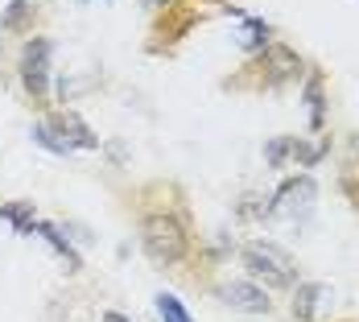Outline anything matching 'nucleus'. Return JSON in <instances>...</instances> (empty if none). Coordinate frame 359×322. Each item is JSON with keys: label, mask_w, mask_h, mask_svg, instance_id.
Segmentation results:
<instances>
[{"label": "nucleus", "mask_w": 359, "mask_h": 322, "mask_svg": "<svg viewBox=\"0 0 359 322\" xmlns=\"http://www.w3.org/2000/svg\"><path fill=\"white\" fill-rule=\"evenodd\" d=\"M157 314H161V322H190L186 306H182L174 293H157Z\"/></svg>", "instance_id": "obj_12"}, {"label": "nucleus", "mask_w": 359, "mask_h": 322, "mask_svg": "<svg viewBox=\"0 0 359 322\" xmlns=\"http://www.w3.org/2000/svg\"><path fill=\"white\" fill-rule=\"evenodd\" d=\"M302 74V58L285 50V46H273V50H264V79L269 83H285V79H297Z\"/></svg>", "instance_id": "obj_7"}, {"label": "nucleus", "mask_w": 359, "mask_h": 322, "mask_svg": "<svg viewBox=\"0 0 359 322\" xmlns=\"http://www.w3.org/2000/svg\"><path fill=\"white\" fill-rule=\"evenodd\" d=\"M141 240H144V248L153 252V260H161V264H178L186 256V248H190L186 227L174 215H144Z\"/></svg>", "instance_id": "obj_1"}, {"label": "nucleus", "mask_w": 359, "mask_h": 322, "mask_svg": "<svg viewBox=\"0 0 359 322\" xmlns=\"http://www.w3.org/2000/svg\"><path fill=\"white\" fill-rule=\"evenodd\" d=\"M100 322H128V318H124V314H116V310H108V314H104Z\"/></svg>", "instance_id": "obj_16"}, {"label": "nucleus", "mask_w": 359, "mask_h": 322, "mask_svg": "<svg viewBox=\"0 0 359 322\" xmlns=\"http://www.w3.org/2000/svg\"><path fill=\"white\" fill-rule=\"evenodd\" d=\"M34 232H37V236H46V240L54 244V252L67 260V269H79V256H74V248L62 240V236H58V232H54V227H50V223H34Z\"/></svg>", "instance_id": "obj_10"}, {"label": "nucleus", "mask_w": 359, "mask_h": 322, "mask_svg": "<svg viewBox=\"0 0 359 322\" xmlns=\"http://www.w3.org/2000/svg\"><path fill=\"white\" fill-rule=\"evenodd\" d=\"M289 153H293V137H277V141L264 145V161H269V166H281Z\"/></svg>", "instance_id": "obj_14"}, {"label": "nucleus", "mask_w": 359, "mask_h": 322, "mask_svg": "<svg viewBox=\"0 0 359 322\" xmlns=\"http://www.w3.org/2000/svg\"><path fill=\"white\" fill-rule=\"evenodd\" d=\"M264 37H269L264 21H244V29H240V46H244V50H256V46H264Z\"/></svg>", "instance_id": "obj_13"}, {"label": "nucleus", "mask_w": 359, "mask_h": 322, "mask_svg": "<svg viewBox=\"0 0 359 322\" xmlns=\"http://www.w3.org/2000/svg\"><path fill=\"white\" fill-rule=\"evenodd\" d=\"M34 141H37V145H46L50 153H67V149L58 145V137H54V133H50L46 124H34Z\"/></svg>", "instance_id": "obj_15"}, {"label": "nucleus", "mask_w": 359, "mask_h": 322, "mask_svg": "<svg viewBox=\"0 0 359 322\" xmlns=\"http://www.w3.org/2000/svg\"><path fill=\"white\" fill-rule=\"evenodd\" d=\"M314 199H318V182L314 178H289L285 186L273 194V203H269L264 211L273 215V219H302V215H310Z\"/></svg>", "instance_id": "obj_3"}, {"label": "nucleus", "mask_w": 359, "mask_h": 322, "mask_svg": "<svg viewBox=\"0 0 359 322\" xmlns=\"http://www.w3.org/2000/svg\"><path fill=\"white\" fill-rule=\"evenodd\" d=\"M244 264L256 277H264V286H293L297 281V264L277 244H248L244 248Z\"/></svg>", "instance_id": "obj_2"}, {"label": "nucleus", "mask_w": 359, "mask_h": 322, "mask_svg": "<svg viewBox=\"0 0 359 322\" xmlns=\"http://www.w3.org/2000/svg\"><path fill=\"white\" fill-rule=\"evenodd\" d=\"M219 297L227 306L244 310V314H269L273 310V297L264 293V286H256V281H227V286H219Z\"/></svg>", "instance_id": "obj_5"}, {"label": "nucleus", "mask_w": 359, "mask_h": 322, "mask_svg": "<svg viewBox=\"0 0 359 322\" xmlns=\"http://www.w3.org/2000/svg\"><path fill=\"white\" fill-rule=\"evenodd\" d=\"M46 128L58 137V145H62L67 153H74V149H95V145H100V137H95V133H91V128H87V124H83L74 112H62V116H54Z\"/></svg>", "instance_id": "obj_6"}, {"label": "nucleus", "mask_w": 359, "mask_h": 322, "mask_svg": "<svg viewBox=\"0 0 359 322\" xmlns=\"http://www.w3.org/2000/svg\"><path fill=\"white\" fill-rule=\"evenodd\" d=\"M326 297V286L310 281V286H297V302H293V314L302 322H318V302Z\"/></svg>", "instance_id": "obj_8"}, {"label": "nucleus", "mask_w": 359, "mask_h": 322, "mask_svg": "<svg viewBox=\"0 0 359 322\" xmlns=\"http://www.w3.org/2000/svg\"><path fill=\"white\" fill-rule=\"evenodd\" d=\"M0 219H8L17 232H34V223H37L34 211H29L25 203H8V207H0Z\"/></svg>", "instance_id": "obj_11"}, {"label": "nucleus", "mask_w": 359, "mask_h": 322, "mask_svg": "<svg viewBox=\"0 0 359 322\" xmlns=\"http://www.w3.org/2000/svg\"><path fill=\"white\" fill-rule=\"evenodd\" d=\"M21 79H25V91L41 100L50 91V41L46 37H34L21 54Z\"/></svg>", "instance_id": "obj_4"}, {"label": "nucleus", "mask_w": 359, "mask_h": 322, "mask_svg": "<svg viewBox=\"0 0 359 322\" xmlns=\"http://www.w3.org/2000/svg\"><path fill=\"white\" fill-rule=\"evenodd\" d=\"M306 107H310V128H323L326 107H323V79L318 74H310V83H306Z\"/></svg>", "instance_id": "obj_9"}]
</instances>
